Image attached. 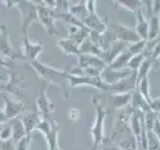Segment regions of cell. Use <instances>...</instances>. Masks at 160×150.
Instances as JSON below:
<instances>
[{
  "mask_svg": "<svg viewBox=\"0 0 160 150\" xmlns=\"http://www.w3.org/2000/svg\"><path fill=\"white\" fill-rule=\"evenodd\" d=\"M30 66L35 70V72L37 73L40 78L44 80V82H46L47 84L57 85L61 89L62 97L64 99H67L69 97V82L67 79V71L65 70V68H55L42 62H39L38 60L30 63Z\"/></svg>",
  "mask_w": 160,
  "mask_h": 150,
  "instance_id": "cell-1",
  "label": "cell"
},
{
  "mask_svg": "<svg viewBox=\"0 0 160 150\" xmlns=\"http://www.w3.org/2000/svg\"><path fill=\"white\" fill-rule=\"evenodd\" d=\"M132 111V110H131ZM129 114L122 112L118 115L113 125V129L109 138L118 144L122 150H137V140L129 126Z\"/></svg>",
  "mask_w": 160,
  "mask_h": 150,
  "instance_id": "cell-2",
  "label": "cell"
},
{
  "mask_svg": "<svg viewBox=\"0 0 160 150\" xmlns=\"http://www.w3.org/2000/svg\"><path fill=\"white\" fill-rule=\"evenodd\" d=\"M91 101L95 108V120L90 129V134L92 137V147L90 150H95L99 145H101L103 139L105 138L104 123L105 118L107 116V110L100 102V100L95 96L91 97Z\"/></svg>",
  "mask_w": 160,
  "mask_h": 150,
  "instance_id": "cell-3",
  "label": "cell"
},
{
  "mask_svg": "<svg viewBox=\"0 0 160 150\" xmlns=\"http://www.w3.org/2000/svg\"><path fill=\"white\" fill-rule=\"evenodd\" d=\"M15 7H17L21 15V31L23 36H28L31 24L35 21L39 22L37 2L21 0V1H16Z\"/></svg>",
  "mask_w": 160,
  "mask_h": 150,
  "instance_id": "cell-4",
  "label": "cell"
},
{
  "mask_svg": "<svg viewBox=\"0 0 160 150\" xmlns=\"http://www.w3.org/2000/svg\"><path fill=\"white\" fill-rule=\"evenodd\" d=\"M36 130H38L44 135L48 145V150H55L59 147L58 135L60 130H61V126L56 120H53L52 118L43 117Z\"/></svg>",
  "mask_w": 160,
  "mask_h": 150,
  "instance_id": "cell-5",
  "label": "cell"
},
{
  "mask_svg": "<svg viewBox=\"0 0 160 150\" xmlns=\"http://www.w3.org/2000/svg\"><path fill=\"white\" fill-rule=\"evenodd\" d=\"M67 79L69 86L71 88H76L78 86H91L96 88L101 92H108L109 85L104 83L100 77H90V76H78V75H70L67 73Z\"/></svg>",
  "mask_w": 160,
  "mask_h": 150,
  "instance_id": "cell-6",
  "label": "cell"
},
{
  "mask_svg": "<svg viewBox=\"0 0 160 150\" xmlns=\"http://www.w3.org/2000/svg\"><path fill=\"white\" fill-rule=\"evenodd\" d=\"M37 10H38V20L42 24L45 31L48 36H54L58 34V30L55 26V18L53 16L52 9L45 6L42 1L37 2Z\"/></svg>",
  "mask_w": 160,
  "mask_h": 150,
  "instance_id": "cell-7",
  "label": "cell"
},
{
  "mask_svg": "<svg viewBox=\"0 0 160 150\" xmlns=\"http://www.w3.org/2000/svg\"><path fill=\"white\" fill-rule=\"evenodd\" d=\"M8 82L3 84L4 92L15 95V96H21L23 94V84L25 82V78L15 69H8Z\"/></svg>",
  "mask_w": 160,
  "mask_h": 150,
  "instance_id": "cell-8",
  "label": "cell"
},
{
  "mask_svg": "<svg viewBox=\"0 0 160 150\" xmlns=\"http://www.w3.org/2000/svg\"><path fill=\"white\" fill-rule=\"evenodd\" d=\"M108 27L112 29L115 36H116V39L120 40V41H123L128 44H132L140 40V37L137 35L134 28L128 27L123 23H119V22H113L110 24L108 23Z\"/></svg>",
  "mask_w": 160,
  "mask_h": 150,
  "instance_id": "cell-9",
  "label": "cell"
},
{
  "mask_svg": "<svg viewBox=\"0 0 160 150\" xmlns=\"http://www.w3.org/2000/svg\"><path fill=\"white\" fill-rule=\"evenodd\" d=\"M43 41L38 42H32L29 39V36H23L22 37V47H21V54L23 59L31 63L33 61H36L37 57L43 51Z\"/></svg>",
  "mask_w": 160,
  "mask_h": 150,
  "instance_id": "cell-10",
  "label": "cell"
},
{
  "mask_svg": "<svg viewBox=\"0 0 160 150\" xmlns=\"http://www.w3.org/2000/svg\"><path fill=\"white\" fill-rule=\"evenodd\" d=\"M36 104L38 108V112L44 118H51V115L54 112V104L50 100L47 95V83L43 82L39 87V94L36 99Z\"/></svg>",
  "mask_w": 160,
  "mask_h": 150,
  "instance_id": "cell-11",
  "label": "cell"
},
{
  "mask_svg": "<svg viewBox=\"0 0 160 150\" xmlns=\"http://www.w3.org/2000/svg\"><path fill=\"white\" fill-rule=\"evenodd\" d=\"M0 55H2V56L6 58L12 59L14 61L18 59H23L21 52H16L11 45L9 33L7 32L4 25L0 26Z\"/></svg>",
  "mask_w": 160,
  "mask_h": 150,
  "instance_id": "cell-12",
  "label": "cell"
},
{
  "mask_svg": "<svg viewBox=\"0 0 160 150\" xmlns=\"http://www.w3.org/2000/svg\"><path fill=\"white\" fill-rule=\"evenodd\" d=\"M133 73L134 72L128 68L118 70V69H112L109 66H106L102 70L100 78H101L102 81L104 83H106L107 85H112V84L119 82L120 80L130 76V75Z\"/></svg>",
  "mask_w": 160,
  "mask_h": 150,
  "instance_id": "cell-13",
  "label": "cell"
},
{
  "mask_svg": "<svg viewBox=\"0 0 160 150\" xmlns=\"http://www.w3.org/2000/svg\"><path fill=\"white\" fill-rule=\"evenodd\" d=\"M137 87V80H136V73L131 74L130 76L120 80L119 82L109 85L108 92L111 94L113 93H128L133 92Z\"/></svg>",
  "mask_w": 160,
  "mask_h": 150,
  "instance_id": "cell-14",
  "label": "cell"
},
{
  "mask_svg": "<svg viewBox=\"0 0 160 150\" xmlns=\"http://www.w3.org/2000/svg\"><path fill=\"white\" fill-rule=\"evenodd\" d=\"M83 24L90 30V32L99 34H103L108 28V21L99 17L96 12H90L87 18L83 21Z\"/></svg>",
  "mask_w": 160,
  "mask_h": 150,
  "instance_id": "cell-15",
  "label": "cell"
},
{
  "mask_svg": "<svg viewBox=\"0 0 160 150\" xmlns=\"http://www.w3.org/2000/svg\"><path fill=\"white\" fill-rule=\"evenodd\" d=\"M4 99V114L6 118L9 120H13L15 118L19 117L20 114H22L24 107H25V103L21 101H13L12 99H10L8 96L4 95L3 96Z\"/></svg>",
  "mask_w": 160,
  "mask_h": 150,
  "instance_id": "cell-16",
  "label": "cell"
},
{
  "mask_svg": "<svg viewBox=\"0 0 160 150\" xmlns=\"http://www.w3.org/2000/svg\"><path fill=\"white\" fill-rule=\"evenodd\" d=\"M78 64L77 66L79 68H88V67H93V68H99V69H104L107 66L103 60L95 55L91 54H83L80 53L78 55Z\"/></svg>",
  "mask_w": 160,
  "mask_h": 150,
  "instance_id": "cell-17",
  "label": "cell"
},
{
  "mask_svg": "<svg viewBox=\"0 0 160 150\" xmlns=\"http://www.w3.org/2000/svg\"><path fill=\"white\" fill-rule=\"evenodd\" d=\"M43 116L38 111H28L23 114L21 121L25 128L26 134H32V132L37 128L39 123L41 122Z\"/></svg>",
  "mask_w": 160,
  "mask_h": 150,
  "instance_id": "cell-18",
  "label": "cell"
},
{
  "mask_svg": "<svg viewBox=\"0 0 160 150\" xmlns=\"http://www.w3.org/2000/svg\"><path fill=\"white\" fill-rule=\"evenodd\" d=\"M136 16V25H135L134 30L136 31L137 35L140 37V39L148 40V18L144 14L142 8H140L135 14Z\"/></svg>",
  "mask_w": 160,
  "mask_h": 150,
  "instance_id": "cell-19",
  "label": "cell"
},
{
  "mask_svg": "<svg viewBox=\"0 0 160 150\" xmlns=\"http://www.w3.org/2000/svg\"><path fill=\"white\" fill-rule=\"evenodd\" d=\"M68 31H69L68 38L72 39L79 46L90 35V30L86 26H84V25L83 26H69Z\"/></svg>",
  "mask_w": 160,
  "mask_h": 150,
  "instance_id": "cell-20",
  "label": "cell"
},
{
  "mask_svg": "<svg viewBox=\"0 0 160 150\" xmlns=\"http://www.w3.org/2000/svg\"><path fill=\"white\" fill-rule=\"evenodd\" d=\"M57 46L61 49L65 55H75L78 56L80 54L79 45L70 38H60L57 41Z\"/></svg>",
  "mask_w": 160,
  "mask_h": 150,
  "instance_id": "cell-21",
  "label": "cell"
},
{
  "mask_svg": "<svg viewBox=\"0 0 160 150\" xmlns=\"http://www.w3.org/2000/svg\"><path fill=\"white\" fill-rule=\"evenodd\" d=\"M130 105H131V110L133 111H140L145 113L151 110L149 103L141 96V94L139 93L137 89H135L132 92V100Z\"/></svg>",
  "mask_w": 160,
  "mask_h": 150,
  "instance_id": "cell-22",
  "label": "cell"
},
{
  "mask_svg": "<svg viewBox=\"0 0 160 150\" xmlns=\"http://www.w3.org/2000/svg\"><path fill=\"white\" fill-rule=\"evenodd\" d=\"M112 104L115 109H123L126 108L131 103L132 100V92L128 93H113L111 94Z\"/></svg>",
  "mask_w": 160,
  "mask_h": 150,
  "instance_id": "cell-23",
  "label": "cell"
},
{
  "mask_svg": "<svg viewBox=\"0 0 160 150\" xmlns=\"http://www.w3.org/2000/svg\"><path fill=\"white\" fill-rule=\"evenodd\" d=\"M69 12L72 16H74L80 22L83 23V21L89 15L88 9L86 7V1H80L74 5H70Z\"/></svg>",
  "mask_w": 160,
  "mask_h": 150,
  "instance_id": "cell-24",
  "label": "cell"
},
{
  "mask_svg": "<svg viewBox=\"0 0 160 150\" xmlns=\"http://www.w3.org/2000/svg\"><path fill=\"white\" fill-rule=\"evenodd\" d=\"M148 40L147 41H152V40L157 39L160 36V18L159 15H152L148 18Z\"/></svg>",
  "mask_w": 160,
  "mask_h": 150,
  "instance_id": "cell-25",
  "label": "cell"
},
{
  "mask_svg": "<svg viewBox=\"0 0 160 150\" xmlns=\"http://www.w3.org/2000/svg\"><path fill=\"white\" fill-rule=\"evenodd\" d=\"M79 49H80V53L91 54V55H95V56H98L100 58H101L103 53V50L100 47H98L89 37L80 45Z\"/></svg>",
  "mask_w": 160,
  "mask_h": 150,
  "instance_id": "cell-26",
  "label": "cell"
},
{
  "mask_svg": "<svg viewBox=\"0 0 160 150\" xmlns=\"http://www.w3.org/2000/svg\"><path fill=\"white\" fill-rule=\"evenodd\" d=\"M133 55L130 53L128 50L126 49L125 51H123L122 53H120L118 56L113 60V62L108 65L110 68L112 69H126L127 65L130 61V59L132 58Z\"/></svg>",
  "mask_w": 160,
  "mask_h": 150,
  "instance_id": "cell-27",
  "label": "cell"
},
{
  "mask_svg": "<svg viewBox=\"0 0 160 150\" xmlns=\"http://www.w3.org/2000/svg\"><path fill=\"white\" fill-rule=\"evenodd\" d=\"M158 65H159V63L154 62V61H152L151 59H149V58H145V60L143 61L142 65L140 66V68L137 70V72H136L137 83L141 81L142 79L148 77L150 71H151L153 68L157 67Z\"/></svg>",
  "mask_w": 160,
  "mask_h": 150,
  "instance_id": "cell-28",
  "label": "cell"
},
{
  "mask_svg": "<svg viewBox=\"0 0 160 150\" xmlns=\"http://www.w3.org/2000/svg\"><path fill=\"white\" fill-rule=\"evenodd\" d=\"M114 3L115 7L122 8L134 14H136L138 10L142 8V1H139V0H116Z\"/></svg>",
  "mask_w": 160,
  "mask_h": 150,
  "instance_id": "cell-29",
  "label": "cell"
},
{
  "mask_svg": "<svg viewBox=\"0 0 160 150\" xmlns=\"http://www.w3.org/2000/svg\"><path fill=\"white\" fill-rule=\"evenodd\" d=\"M11 127H12V140L16 144L20 139L26 135L25 128L23 126V123L21 121V118H15L11 121Z\"/></svg>",
  "mask_w": 160,
  "mask_h": 150,
  "instance_id": "cell-30",
  "label": "cell"
},
{
  "mask_svg": "<svg viewBox=\"0 0 160 150\" xmlns=\"http://www.w3.org/2000/svg\"><path fill=\"white\" fill-rule=\"evenodd\" d=\"M136 89L139 91V93L141 94V96L146 100L149 103L151 102V94H150V81H149V77H146L142 79L141 81L137 83V87Z\"/></svg>",
  "mask_w": 160,
  "mask_h": 150,
  "instance_id": "cell-31",
  "label": "cell"
},
{
  "mask_svg": "<svg viewBox=\"0 0 160 150\" xmlns=\"http://www.w3.org/2000/svg\"><path fill=\"white\" fill-rule=\"evenodd\" d=\"M147 150H160V140L152 130L146 131Z\"/></svg>",
  "mask_w": 160,
  "mask_h": 150,
  "instance_id": "cell-32",
  "label": "cell"
},
{
  "mask_svg": "<svg viewBox=\"0 0 160 150\" xmlns=\"http://www.w3.org/2000/svg\"><path fill=\"white\" fill-rule=\"evenodd\" d=\"M145 58H146V57H145L144 53L133 55L132 58L130 59L128 65H127V68L131 70V71H133L134 73H136L137 70L142 65V63H143V61L145 60Z\"/></svg>",
  "mask_w": 160,
  "mask_h": 150,
  "instance_id": "cell-33",
  "label": "cell"
},
{
  "mask_svg": "<svg viewBox=\"0 0 160 150\" xmlns=\"http://www.w3.org/2000/svg\"><path fill=\"white\" fill-rule=\"evenodd\" d=\"M146 45H147V40L140 39L138 41L134 42L132 44H129L127 50L132 55L141 54V53H144L145 49H146Z\"/></svg>",
  "mask_w": 160,
  "mask_h": 150,
  "instance_id": "cell-34",
  "label": "cell"
},
{
  "mask_svg": "<svg viewBox=\"0 0 160 150\" xmlns=\"http://www.w3.org/2000/svg\"><path fill=\"white\" fill-rule=\"evenodd\" d=\"M157 119V113H155L152 110L144 113V125L147 130H152L153 125Z\"/></svg>",
  "mask_w": 160,
  "mask_h": 150,
  "instance_id": "cell-35",
  "label": "cell"
},
{
  "mask_svg": "<svg viewBox=\"0 0 160 150\" xmlns=\"http://www.w3.org/2000/svg\"><path fill=\"white\" fill-rule=\"evenodd\" d=\"M12 139V127L10 124L0 125V140H9Z\"/></svg>",
  "mask_w": 160,
  "mask_h": 150,
  "instance_id": "cell-36",
  "label": "cell"
},
{
  "mask_svg": "<svg viewBox=\"0 0 160 150\" xmlns=\"http://www.w3.org/2000/svg\"><path fill=\"white\" fill-rule=\"evenodd\" d=\"M32 140V134H26L16 143V150H27Z\"/></svg>",
  "mask_w": 160,
  "mask_h": 150,
  "instance_id": "cell-37",
  "label": "cell"
},
{
  "mask_svg": "<svg viewBox=\"0 0 160 150\" xmlns=\"http://www.w3.org/2000/svg\"><path fill=\"white\" fill-rule=\"evenodd\" d=\"M101 150H122L118 144L112 141L109 137H105L101 143Z\"/></svg>",
  "mask_w": 160,
  "mask_h": 150,
  "instance_id": "cell-38",
  "label": "cell"
},
{
  "mask_svg": "<svg viewBox=\"0 0 160 150\" xmlns=\"http://www.w3.org/2000/svg\"><path fill=\"white\" fill-rule=\"evenodd\" d=\"M0 150H16V144L12 139L0 140Z\"/></svg>",
  "mask_w": 160,
  "mask_h": 150,
  "instance_id": "cell-39",
  "label": "cell"
},
{
  "mask_svg": "<svg viewBox=\"0 0 160 150\" xmlns=\"http://www.w3.org/2000/svg\"><path fill=\"white\" fill-rule=\"evenodd\" d=\"M150 109L157 114L160 113V96L151 99V102H150Z\"/></svg>",
  "mask_w": 160,
  "mask_h": 150,
  "instance_id": "cell-40",
  "label": "cell"
},
{
  "mask_svg": "<svg viewBox=\"0 0 160 150\" xmlns=\"http://www.w3.org/2000/svg\"><path fill=\"white\" fill-rule=\"evenodd\" d=\"M68 118L70 121H77V120L80 118V111H79V109L77 108H71V109H69V111H68Z\"/></svg>",
  "mask_w": 160,
  "mask_h": 150,
  "instance_id": "cell-41",
  "label": "cell"
},
{
  "mask_svg": "<svg viewBox=\"0 0 160 150\" xmlns=\"http://www.w3.org/2000/svg\"><path fill=\"white\" fill-rule=\"evenodd\" d=\"M152 15H160V0L152 1Z\"/></svg>",
  "mask_w": 160,
  "mask_h": 150,
  "instance_id": "cell-42",
  "label": "cell"
},
{
  "mask_svg": "<svg viewBox=\"0 0 160 150\" xmlns=\"http://www.w3.org/2000/svg\"><path fill=\"white\" fill-rule=\"evenodd\" d=\"M152 131L156 134V136L159 138V140H160V120L158 119V117H157V119H156V121H155V123H154V125H153V128H152Z\"/></svg>",
  "mask_w": 160,
  "mask_h": 150,
  "instance_id": "cell-43",
  "label": "cell"
},
{
  "mask_svg": "<svg viewBox=\"0 0 160 150\" xmlns=\"http://www.w3.org/2000/svg\"><path fill=\"white\" fill-rule=\"evenodd\" d=\"M7 121H8V119L6 118V116H5L4 111L2 109H0V125L7 123Z\"/></svg>",
  "mask_w": 160,
  "mask_h": 150,
  "instance_id": "cell-44",
  "label": "cell"
},
{
  "mask_svg": "<svg viewBox=\"0 0 160 150\" xmlns=\"http://www.w3.org/2000/svg\"><path fill=\"white\" fill-rule=\"evenodd\" d=\"M4 3H6V6L8 8H11V7H15V5H16V0H14V1H10V0H6V1H4Z\"/></svg>",
  "mask_w": 160,
  "mask_h": 150,
  "instance_id": "cell-45",
  "label": "cell"
},
{
  "mask_svg": "<svg viewBox=\"0 0 160 150\" xmlns=\"http://www.w3.org/2000/svg\"><path fill=\"white\" fill-rule=\"evenodd\" d=\"M157 117H158V119L160 120V113H158V114H157Z\"/></svg>",
  "mask_w": 160,
  "mask_h": 150,
  "instance_id": "cell-46",
  "label": "cell"
},
{
  "mask_svg": "<svg viewBox=\"0 0 160 150\" xmlns=\"http://www.w3.org/2000/svg\"><path fill=\"white\" fill-rule=\"evenodd\" d=\"M55 150H61V149H60V147H58V148H56V149H55Z\"/></svg>",
  "mask_w": 160,
  "mask_h": 150,
  "instance_id": "cell-47",
  "label": "cell"
},
{
  "mask_svg": "<svg viewBox=\"0 0 160 150\" xmlns=\"http://www.w3.org/2000/svg\"><path fill=\"white\" fill-rule=\"evenodd\" d=\"M159 18H160V15H159Z\"/></svg>",
  "mask_w": 160,
  "mask_h": 150,
  "instance_id": "cell-48",
  "label": "cell"
}]
</instances>
